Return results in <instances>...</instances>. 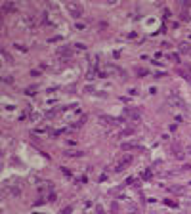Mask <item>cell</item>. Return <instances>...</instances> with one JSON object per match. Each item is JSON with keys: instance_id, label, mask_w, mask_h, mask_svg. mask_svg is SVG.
Here are the masks:
<instances>
[{"instance_id": "obj_3", "label": "cell", "mask_w": 191, "mask_h": 214, "mask_svg": "<svg viewBox=\"0 0 191 214\" xmlns=\"http://www.w3.org/2000/svg\"><path fill=\"white\" fill-rule=\"evenodd\" d=\"M172 153H174V157L176 159H180V161H181V159H184L185 157V153H184V149H181V145L180 143H172Z\"/></svg>"}, {"instance_id": "obj_10", "label": "cell", "mask_w": 191, "mask_h": 214, "mask_svg": "<svg viewBox=\"0 0 191 214\" xmlns=\"http://www.w3.org/2000/svg\"><path fill=\"white\" fill-rule=\"evenodd\" d=\"M2 56H4V60H6L8 63H13V57H12V56H8V52H6V50H2Z\"/></svg>"}, {"instance_id": "obj_1", "label": "cell", "mask_w": 191, "mask_h": 214, "mask_svg": "<svg viewBox=\"0 0 191 214\" xmlns=\"http://www.w3.org/2000/svg\"><path fill=\"white\" fill-rule=\"evenodd\" d=\"M67 10H69V13L75 17V19L82 15V6H80V4H76V2H69V4H67Z\"/></svg>"}, {"instance_id": "obj_12", "label": "cell", "mask_w": 191, "mask_h": 214, "mask_svg": "<svg viewBox=\"0 0 191 214\" xmlns=\"http://www.w3.org/2000/svg\"><path fill=\"white\" fill-rule=\"evenodd\" d=\"M65 155H67V157H80L82 153H80V151H67Z\"/></svg>"}, {"instance_id": "obj_13", "label": "cell", "mask_w": 191, "mask_h": 214, "mask_svg": "<svg viewBox=\"0 0 191 214\" xmlns=\"http://www.w3.org/2000/svg\"><path fill=\"white\" fill-rule=\"evenodd\" d=\"M4 82L10 84V82H13V79H12V76H4Z\"/></svg>"}, {"instance_id": "obj_11", "label": "cell", "mask_w": 191, "mask_h": 214, "mask_svg": "<svg viewBox=\"0 0 191 214\" xmlns=\"http://www.w3.org/2000/svg\"><path fill=\"white\" fill-rule=\"evenodd\" d=\"M120 147L124 149V151H128V149H132V147H134V143H132V142H124V143L120 145Z\"/></svg>"}, {"instance_id": "obj_8", "label": "cell", "mask_w": 191, "mask_h": 214, "mask_svg": "<svg viewBox=\"0 0 191 214\" xmlns=\"http://www.w3.org/2000/svg\"><path fill=\"white\" fill-rule=\"evenodd\" d=\"M180 52L181 54H191V46H189V44H181V46H180Z\"/></svg>"}, {"instance_id": "obj_5", "label": "cell", "mask_w": 191, "mask_h": 214, "mask_svg": "<svg viewBox=\"0 0 191 214\" xmlns=\"http://www.w3.org/2000/svg\"><path fill=\"white\" fill-rule=\"evenodd\" d=\"M57 56H61V57H65V60H69V57L73 56V50L69 46H61V48H57Z\"/></svg>"}, {"instance_id": "obj_6", "label": "cell", "mask_w": 191, "mask_h": 214, "mask_svg": "<svg viewBox=\"0 0 191 214\" xmlns=\"http://www.w3.org/2000/svg\"><path fill=\"white\" fill-rule=\"evenodd\" d=\"M168 103H170V105H184V101H181L180 98H176V96H170V98H168Z\"/></svg>"}, {"instance_id": "obj_2", "label": "cell", "mask_w": 191, "mask_h": 214, "mask_svg": "<svg viewBox=\"0 0 191 214\" xmlns=\"http://www.w3.org/2000/svg\"><path fill=\"white\" fill-rule=\"evenodd\" d=\"M130 163H132V155H124V157H122L120 161H119V163L115 165V172H122V170H124L126 166L130 165Z\"/></svg>"}, {"instance_id": "obj_4", "label": "cell", "mask_w": 191, "mask_h": 214, "mask_svg": "<svg viewBox=\"0 0 191 214\" xmlns=\"http://www.w3.org/2000/svg\"><path fill=\"white\" fill-rule=\"evenodd\" d=\"M178 75L184 76V79H187V80H191V69H189V65H181V67H178Z\"/></svg>"}, {"instance_id": "obj_7", "label": "cell", "mask_w": 191, "mask_h": 214, "mask_svg": "<svg viewBox=\"0 0 191 214\" xmlns=\"http://www.w3.org/2000/svg\"><path fill=\"white\" fill-rule=\"evenodd\" d=\"M126 115H128L130 117V119H138V117H140V111H138V109H126Z\"/></svg>"}, {"instance_id": "obj_9", "label": "cell", "mask_w": 191, "mask_h": 214, "mask_svg": "<svg viewBox=\"0 0 191 214\" xmlns=\"http://www.w3.org/2000/svg\"><path fill=\"white\" fill-rule=\"evenodd\" d=\"M2 8H4V12H13V10H15V4H8V2H6Z\"/></svg>"}]
</instances>
